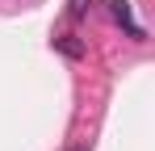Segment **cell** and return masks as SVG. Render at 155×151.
I'll return each instance as SVG.
<instances>
[{
    "label": "cell",
    "mask_w": 155,
    "mask_h": 151,
    "mask_svg": "<svg viewBox=\"0 0 155 151\" xmlns=\"http://www.w3.org/2000/svg\"><path fill=\"white\" fill-rule=\"evenodd\" d=\"M113 17H117L122 25H126V29L134 34V38H143V29L134 25V17H130V4H126V0H113Z\"/></svg>",
    "instance_id": "cell-1"
},
{
    "label": "cell",
    "mask_w": 155,
    "mask_h": 151,
    "mask_svg": "<svg viewBox=\"0 0 155 151\" xmlns=\"http://www.w3.org/2000/svg\"><path fill=\"white\" fill-rule=\"evenodd\" d=\"M59 50H63V55H71V59H80V55H84V46H80L71 34H63V38H59Z\"/></svg>",
    "instance_id": "cell-2"
},
{
    "label": "cell",
    "mask_w": 155,
    "mask_h": 151,
    "mask_svg": "<svg viewBox=\"0 0 155 151\" xmlns=\"http://www.w3.org/2000/svg\"><path fill=\"white\" fill-rule=\"evenodd\" d=\"M71 151H84V147H71Z\"/></svg>",
    "instance_id": "cell-3"
}]
</instances>
